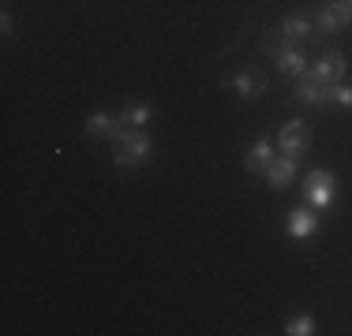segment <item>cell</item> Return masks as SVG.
<instances>
[{
	"label": "cell",
	"mask_w": 352,
	"mask_h": 336,
	"mask_svg": "<svg viewBox=\"0 0 352 336\" xmlns=\"http://www.w3.org/2000/svg\"><path fill=\"white\" fill-rule=\"evenodd\" d=\"M345 67H349L345 56H341L338 49H330V53H322L311 67H307V71H311L318 82H326V86H330V82H341V79H345Z\"/></svg>",
	"instance_id": "ba28073f"
},
{
	"label": "cell",
	"mask_w": 352,
	"mask_h": 336,
	"mask_svg": "<svg viewBox=\"0 0 352 336\" xmlns=\"http://www.w3.org/2000/svg\"><path fill=\"white\" fill-rule=\"evenodd\" d=\"M278 30L292 41V45H304V41L315 34V23H311V15H300L296 12V15H285V19L278 23Z\"/></svg>",
	"instance_id": "7c38bea8"
},
{
	"label": "cell",
	"mask_w": 352,
	"mask_h": 336,
	"mask_svg": "<svg viewBox=\"0 0 352 336\" xmlns=\"http://www.w3.org/2000/svg\"><path fill=\"white\" fill-rule=\"evenodd\" d=\"M120 120L128 123V128H146V123L154 120V108H150V105H142V101H131V105H124Z\"/></svg>",
	"instance_id": "4fadbf2b"
},
{
	"label": "cell",
	"mask_w": 352,
	"mask_h": 336,
	"mask_svg": "<svg viewBox=\"0 0 352 336\" xmlns=\"http://www.w3.org/2000/svg\"><path fill=\"white\" fill-rule=\"evenodd\" d=\"M274 157H278V154H274V142L263 134V139H255V142L248 146V154H244V168H248L251 176H258V172H266V165H270Z\"/></svg>",
	"instance_id": "8fae6325"
},
{
	"label": "cell",
	"mask_w": 352,
	"mask_h": 336,
	"mask_svg": "<svg viewBox=\"0 0 352 336\" xmlns=\"http://www.w3.org/2000/svg\"><path fill=\"white\" fill-rule=\"evenodd\" d=\"M345 4H349V8H352V0H345Z\"/></svg>",
	"instance_id": "e0dca14e"
},
{
	"label": "cell",
	"mask_w": 352,
	"mask_h": 336,
	"mask_svg": "<svg viewBox=\"0 0 352 336\" xmlns=\"http://www.w3.org/2000/svg\"><path fill=\"white\" fill-rule=\"evenodd\" d=\"M333 195H338V176L330 168H311V176L304 180V198L311 209H330Z\"/></svg>",
	"instance_id": "7a4b0ae2"
},
{
	"label": "cell",
	"mask_w": 352,
	"mask_h": 336,
	"mask_svg": "<svg viewBox=\"0 0 352 336\" xmlns=\"http://www.w3.org/2000/svg\"><path fill=\"white\" fill-rule=\"evenodd\" d=\"M221 86L232 90L240 101H263L266 90H270V82H266L263 71H236V75H225Z\"/></svg>",
	"instance_id": "277c9868"
},
{
	"label": "cell",
	"mask_w": 352,
	"mask_h": 336,
	"mask_svg": "<svg viewBox=\"0 0 352 336\" xmlns=\"http://www.w3.org/2000/svg\"><path fill=\"white\" fill-rule=\"evenodd\" d=\"M12 30H15L12 15H8V12H0V34H4V38H8V34H12Z\"/></svg>",
	"instance_id": "2e32d148"
},
{
	"label": "cell",
	"mask_w": 352,
	"mask_h": 336,
	"mask_svg": "<svg viewBox=\"0 0 352 336\" xmlns=\"http://www.w3.org/2000/svg\"><path fill=\"white\" fill-rule=\"evenodd\" d=\"M315 228H318V213H315V209H307V206L289 209V217H285V232H289L292 239H311Z\"/></svg>",
	"instance_id": "9c48e42d"
},
{
	"label": "cell",
	"mask_w": 352,
	"mask_h": 336,
	"mask_svg": "<svg viewBox=\"0 0 352 336\" xmlns=\"http://www.w3.org/2000/svg\"><path fill=\"white\" fill-rule=\"evenodd\" d=\"M292 97L304 101V105H315V108L330 105V101H326V82H318L311 71H304V75L296 79V86H292Z\"/></svg>",
	"instance_id": "30bf717a"
},
{
	"label": "cell",
	"mask_w": 352,
	"mask_h": 336,
	"mask_svg": "<svg viewBox=\"0 0 352 336\" xmlns=\"http://www.w3.org/2000/svg\"><path fill=\"white\" fill-rule=\"evenodd\" d=\"M311 23H315V30H322V34H338L341 27L352 23V8L345 4V0H326Z\"/></svg>",
	"instance_id": "5b68a950"
},
{
	"label": "cell",
	"mask_w": 352,
	"mask_h": 336,
	"mask_svg": "<svg viewBox=\"0 0 352 336\" xmlns=\"http://www.w3.org/2000/svg\"><path fill=\"white\" fill-rule=\"evenodd\" d=\"M285 333H289V336H311V333H315V317H311V314L289 317V322H285Z\"/></svg>",
	"instance_id": "9a60e30c"
},
{
	"label": "cell",
	"mask_w": 352,
	"mask_h": 336,
	"mask_svg": "<svg viewBox=\"0 0 352 336\" xmlns=\"http://www.w3.org/2000/svg\"><path fill=\"white\" fill-rule=\"evenodd\" d=\"M326 101H330V105H338V108H352V86H349L345 79L330 82V86H326Z\"/></svg>",
	"instance_id": "5bb4252c"
},
{
	"label": "cell",
	"mask_w": 352,
	"mask_h": 336,
	"mask_svg": "<svg viewBox=\"0 0 352 336\" xmlns=\"http://www.w3.org/2000/svg\"><path fill=\"white\" fill-rule=\"evenodd\" d=\"M128 128V123L120 120V112H90L87 120H82V131L90 134V139H105V142H116L120 139V131Z\"/></svg>",
	"instance_id": "8992f818"
},
{
	"label": "cell",
	"mask_w": 352,
	"mask_h": 336,
	"mask_svg": "<svg viewBox=\"0 0 352 336\" xmlns=\"http://www.w3.org/2000/svg\"><path fill=\"white\" fill-rule=\"evenodd\" d=\"M116 142H120V149H113V165L116 168H135V165L150 161L154 142L146 139V128H124Z\"/></svg>",
	"instance_id": "6da1fadb"
},
{
	"label": "cell",
	"mask_w": 352,
	"mask_h": 336,
	"mask_svg": "<svg viewBox=\"0 0 352 336\" xmlns=\"http://www.w3.org/2000/svg\"><path fill=\"white\" fill-rule=\"evenodd\" d=\"M307 146H311V128H307L300 116H292L289 123L278 131V154H285V157H304L307 154Z\"/></svg>",
	"instance_id": "3957f363"
},
{
	"label": "cell",
	"mask_w": 352,
	"mask_h": 336,
	"mask_svg": "<svg viewBox=\"0 0 352 336\" xmlns=\"http://www.w3.org/2000/svg\"><path fill=\"white\" fill-rule=\"evenodd\" d=\"M296 168H300L296 157H285V154H278L270 165H266V172H263L266 187H270V191H285L292 180H296Z\"/></svg>",
	"instance_id": "52a82bcc"
}]
</instances>
